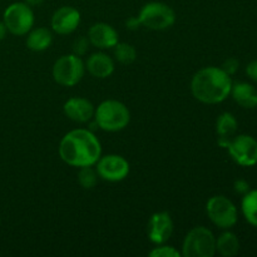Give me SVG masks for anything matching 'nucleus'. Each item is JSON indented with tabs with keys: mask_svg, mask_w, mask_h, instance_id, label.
I'll list each match as a JSON object with an SVG mask.
<instances>
[{
	"mask_svg": "<svg viewBox=\"0 0 257 257\" xmlns=\"http://www.w3.org/2000/svg\"><path fill=\"white\" fill-rule=\"evenodd\" d=\"M59 157L72 167L94 166L102 156V145L90 130L77 128L60 140L58 147Z\"/></svg>",
	"mask_w": 257,
	"mask_h": 257,
	"instance_id": "obj_1",
	"label": "nucleus"
},
{
	"mask_svg": "<svg viewBox=\"0 0 257 257\" xmlns=\"http://www.w3.org/2000/svg\"><path fill=\"white\" fill-rule=\"evenodd\" d=\"M232 79L222 68L206 67L195 73L191 80L192 95L203 104H218L227 99Z\"/></svg>",
	"mask_w": 257,
	"mask_h": 257,
	"instance_id": "obj_2",
	"label": "nucleus"
},
{
	"mask_svg": "<svg viewBox=\"0 0 257 257\" xmlns=\"http://www.w3.org/2000/svg\"><path fill=\"white\" fill-rule=\"evenodd\" d=\"M94 120L102 131L119 132L130 124L131 112L124 103L117 99H107L95 108Z\"/></svg>",
	"mask_w": 257,
	"mask_h": 257,
	"instance_id": "obj_3",
	"label": "nucleus"
},
{
	"mask_svg": "<svg viewBox=\"0 0 257 257\" xmlns=\"http://www.w3.org/2000/svg\"><path fill=\"white\" fill-rule=\"evenodd\" d=\"M181 255L183 257H213L216 255V237L205 226L193 227L186 235Z\"/></svg>",
	"mask_w": 257,
	"mask_h": 257,
	"instance_id": "obj_4",
	"label": "nucleus"
},
{
	"mask_svg": "<svg viewBox=\"0 0 257 257\" xmlns=\"http://www.w3.org/2000/svg\"><path fill=\"white\" fill-rule=\"evenodd\" d=\"M138 19L142 27L161 32L173 27L176 23V13L166 3L150 2L142 7Z\"/></svg>",
	"mask_w": 257,
	"mask_h": 257,
	"instance_id": "obj_5",
	"label": "nucleus"
},
{
	"mask_svg": "<svg viewBox=\"0 0 257 257\" xmlns=\"http://www.w3.org/2000/svg\"><path fill=\"white\" fill-rule=\"evenodd\" d=\"M85 64L82 57L75 54L62 55L55 60L52 69L53 79L62 87H74L83 79Z\"/></svg>",
	"mask_w": 257,
	"mask_h": 257,
	"instance_id": "obj_6",
	"label": "nucleus"
},
{
	"mask_svg": "<svg viewBox=\"0 0 257 257\" xmlns=\"http://www.w3.org/2000/svg\"><path fill=\"white\" fill-rule=\"evenodd\" d=\"M3 22L13 35H27L34 27V12L25 2L13 3L4 10Z\"/></svg>",
	"mask_w": 257,
	"mask_h": 257,
	"instance_id": "obj_7",
	"label": "nucleus"
},
{
	"mask_svg": "<svg viewBox=\"0 0 257 257\" xmlns=\"http://www.w3.org/2000/svg\"><path fill=\"white\" fill-rule=\"evenodd\" d=\"M206 212L208 218L216 227L221 230H230L237 223L238 212L235 203L226 196H212L207 201Z\"/></svg>",
	"mask_w": 257,
	"mask_h": 257,
	"instance_id": "obj_8",
	"label": "nucleus"
},
{
	"mask_svg": "<svg viewBox=\"0 0 257 257\" xmlns=\"http://www.w3.org/2000/svg\"><path fill=\"white\" fill-rule=\"evenodd\" d=\"M226 148L228 155L238 166L252 167L257 165V141L252 136H235Z\"/></svg>",
	"mask_w": 257,
	"mask_h": 257,
	"instance_id": "obj_9",
	"label": "nucleus"
},
{
	"mask_svg": "<svg viewBox=\"0 0 257 257\" xmlns=\"http://www.w3.org/2000/svg\"><path fill=\"white\" fill-rule=\"evenodd\" d=\"M95 171L102 180L108 182H120L130 175V162L119 155L100 156L95 163Z\"/></svg>",
	"mask_w": 257,
	"mask_h": 257,
	"instance_id": "obj_10",
	"label": "nucleus"
},
{
	"mask_svg": "<svg viewBox=\"0 0 257 257\" xmlns=\"http://www.w3.org/2000/svg\"><path fill=\"white\" fill-rule=\"evenodd\" d=\"M173 220L166 211L156 212L151 216L147 223L148 240L155 245H162L171 238L173 233Z\"/></svg>",
	"mask_w": 257,
	"mask_h": 257,
	"instance_id": "obj_11",
	"label": "nucleus"
},
{
	"mask_svg": "<svg viewBox=\"0 0 257 257\" xmlns=\"http://www.w3.org/2000/svg\"><path fill=\"white\" fill-rule=\"evenodd\" d=\"M80 19L82 17H80L79 10L65 5L55 10L50 20V25H52L53 32L57 34L68 35L77 30L80 24Z\"/></svg>",
	"mask_w": 257,
	"mask_h": 257,
	"instance_id": "obj_12",
	"label": "nucleus"
},
{
	"mask_svg": "<svg viewBox=\"0 0 257 257\" xmlns=\"http://www.w3.org/2000/svg\"><path fill=\"white\" fill-rule=\"evenodd\" d=\"M88 40L90 45L100 50L113 49L118 42V32L107 23H95L88 30Z\"/></svg>",
	"mask_w": 257,
	"mask_h": 257,
	"instance_id": "obj_13",
	"label": "nucleus"
},
{
	"mask_svg": "<svg viewBox=\"0 0 257 257\" xmlns=\"http://www.w3.org/2000/svg\"><path fill=\"white\" fill-rule=\"evenodd\" d=\"M63 112L73 122L88 123L94 118L95 107L87 98L73 97L64 103Z\"/></svg>",
	"mask_w": 257,
	"mask_h": 257,
	"instance_id": "obj_14",
	"label": "nucleus"
},
{
	"mask_svg": "<svg viewBox=\"0 0 257 257\" xmlns=\"http://www.w3.org/2000/svg\"><path fill=\"white\" fill-rule=\"evenodd\" d=\"M85 64V70H88L92 77L98 79H105L114 73L115 65L112 57L103 52L93 53L88 57Z\"/></svg>",
	"mask_w": 257,
	"mask_h": 257,
	"instance_id": "obj_15",
	"label": "nucleus"
},
{
	"mask_svg": "<svg viewBox=\"0 0 257 257\" xmlns=\"http://www.w3.org/2000/svg\"><path fill=\"white\" fill-rule=\"evenodd\" d=\"M238 123L235 115L230 112H223L218 115L216 120V133H217V143L220 147L226 148L230 141L235 137Z\"/></svg>",
	"mask_w": 257,
	"mask_h": 257,
	"instance_id": "obj_16",
	"label": "nucleus"
},
{
	"mask_svg": "<svg viewBox=\"0 0 257 257\" xmlns=\"http://www.w3.org/2000/svg\"><path fill=\"white\" fill-rule=\"evenodd\" d=\"M233 100L246 109H253L257 107V89L252 84L246 82H238L232 84L231 94Z\"/></svg>",
	"mask_w": 257,
	"mask_h": 257,
	"instance_id": "obj_17",
	"label": "nucleus"
},
{
	"mask_svg": "<svg viewBox=\"0 0 257 257\" xmlns=\"http://www.w3.org/2000/svg\"><path fill=\"white\" fill-rule=\"evenodd\" d=\"M53 34L48 28H34L28 33L27 47L33 52H44L52 45Z\"/></svg>",
	"mask_w": 257,
	"mask_h": 257,
	"instance_id": "obj_18",
	"label": "nucleus"
},
{
	"mask_svg": "<svg viewBox=\"0 0 257 257\" xmlns=\"http://www.w3.org/2000/svg\"><path fill=\"white\" fill-rule=\"evenodd\" d=\"M240 251V241L231 231L225 230L216 238V252L223 257H233Z\"/></svg>",
	"mask_w": 257,
	"mask_h": 257,
	"instance_id": "obj_19",
	"label": "nucleus"
},
{
	"mask_svg": "<svg viewBox=\"0 0 257 257\" xmlns=\"http://www.w3.org/2000/svg\"><path fill=\"white\" fill-rule=\"evenodd\" d=\"M241 211L250 225L257 227V190H250L241 201Z\"/></svg>",
	"mask_w": 257,
	"mask_h": 257,
	"instance_id": "obj_20",
	"label": "nucleus"
},
{
	"mask_svg": "<svg viewBox=\"0 0 257 257\" xmlns=\"http://www.w3.org/2000/svg\"><path fill=\"white\" fill-rule=\"evenodd\" d=\"M113 53H114V59L120 64L130 65L137 59V50L132 44H128V43L118 42L113 48Z\"/></svg>",
	"mask_w": 257,
	"mask_h": 257,
	"instance_id": "obj_21",
	"label": "nucleus"
},
{
	"mask_svg": "<svg viewBox=\"0 0 257 257\" xmlns=\"http://www.w3.org/2000/svg\"><path fill=\"white\" fill-rule=\"evenodd\" d=\"M98 178L99 176H98L95 168H93V166L80 167L78 171V182L84 190H92L93 187H95Z\"/></svg>",
	"mask_w": 257,
	"mask_h": 257,
	"instance_id": "obj_22",
	"label": "nucleus"
},
{
	"mask_svg": "<svg viewBox=\"0 0 257 257\" xmlns=\"http://www.w3.org/2000/svg\"><path fill=\"white\" fill-rule=\"evenodd\" d=\"M151 257H181L180 251L173 246H167L166 243L157 245V247L153 248L150 252Z\"/></svg>",
	"mask_w": 257,
	"mask_h": 257,
	"instance_id": "obj_23",
	"label": "nucleus"
},
{
	"mask_svg": "<svg viewBox=\"0 0 257 257\" xmlns=\"http://www.w3.org/2000/svg\"><path fill=\"white\" fill-rule=\"evenodd\" d=\"M89 45L90 43L88 40V37L78 38L73 43V54L78 55V57H83V55L87 54Z\"/></svg>",
	"mask_w": 257,
	"mask_h": 257,
	"instance_id": "obj_24",
	"label": "nucleus"
},
{
	"mask_svg": "<svg viewBox=\"0 0 257 257\" xmlns=\"http://www.w3.org/2000/svg\"><path fill=\"white\" fill-rule=\"evenodd\" d=\"M238 67H240V63H238V60L236 58H228L227 60H225V63H223L221 68L228 75H233L238 70Z\"/></svg>",
	"mask_w": 257,
	"mask_h": 257,
	"instance_id": "obj_25",
	"label": "nucleus"
},
{
	"mask_svg": "<svg viewBox=\"0 0 257 257\" xmlns=\"http://www.w3.org/2000/svg\"><path fill=\"white\" fill-rule=\"evenodd\" d=\"M233 188L240 195H245V193H247L250 191V185L245 180H236L235 183H233Z\"/></svg>",
	"mask_w": 257,
	"mask_h": 257,
	"instance_id": "obj_26",
	"label": "nucleus"
},
{
	"mask_svg": "<svg viewBox=\"0 0 257 257\" xmlns=\"http://www.w3.org/2000/svg\"><path fill=\"white\" fill-rule=\"evenodd\" d=\"M246 74L250 79L257 83V60H252V62L248 63L247 67H246Z\"/></svg>",
	"mask_w": 257,
	"mask_h": 257,
	"instance_id": "obj_27",
	"label": "nucleus"
},
{
	"mask_svg": "<svg viewBox=\"0 0 257 257\" xmlns=\"http://www.w3.org/2000/svg\"><path fill=\"white\" fill-rule=\"evenodd\" d=\"M125 25H127L128 29L131 30H137L138 28L141 27V23H140V19H138V17H131L130 19L125 22Z\"/></svg>",
	"mask_w": 257,
	"mask_h": 257,
	"instance_id": "obj_28",
	"label": "nucleus"
},
{
	"mask_svg": "<svg viewBox=\"0 0 257 257\" xmlns=\"http://www.w3.org/2000/svg\"><path fill=\"white\" fill-rule=\"evenodd\" d=\"M7 33H8V29L7 27H5L4 22H0V42L7 37Z\"/></svg>",
	"mask_w": 257,
	"mask_h": 257,
	"instance_id": "obj_29",
	"label": "nucleus"
},
{
	"mask_svg": "<svg viewBox=\"0 0 257 257\" xmlns=\"http://www.w3.org/2000/svg\"><path fill=\"white\" fill-rule=\"evenodd\" d=\"M44 2L45 0H25V3H27L28 5H30V7H39V5H42Z\"/></svg>",
	"mask_w": 257,
	"mask_h": 257,
	"instance_id": "obj_30",
	"label": "nucleus"
}]
</instances>
